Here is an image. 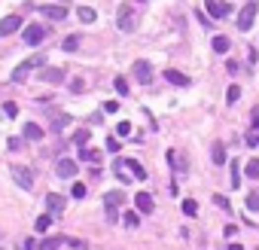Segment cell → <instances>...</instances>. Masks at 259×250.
<instances>
[{
    "mask_svg": "<svg viewBox=\"0 0 259 250\" xmlns=\"http://www.w3.org/2000/svg\"><path fill=\"white\" fill-rule=\"evenodd\" d=\"M34 67H46V55H43V52L31 55L28 61H22L19 67H15V70H12V83H25V80H28V74H31Z\"/></svg>",
    "mask_w": 259,
    "mask_h": 250,
    "instance_id": "obj_1",
    "label": "cell"
},
{
    "mask_svg": "<svg viewBox=\"0 0 259 250\" xmlns=\"http://www.w3.org/2000/svg\"><path fill=\"white\" fill-rule=\"evenodd\" d=\"M125 202V192H119V189H113V192H107L104 195V208H107V220L113 223L116 220V210H119V205Z\"/></svg>",
    "mask_w": 259,
    "mask_h": 250,
    "instance_id": "obj_2",
    "label": "cell"
},
{
    "mask_svg": "<svg viewBox=\"0 0 259 250\" xmlns=\"http://www.w3.org/2000/svg\"><path fill=\"white\" fill-rule=\"evenodd\" d=\"M256 9H259V0H250V3L238 12V28L241 31H250L253 28V19H256Z\"/></svg>",
    "mask_w": 259,
    "mask_h": 250,
    "instance_id": "obj_3",
    "label": "cell"
},
{
    "mask_svg": "<svg viewBox=\"0 0 259 250\" xmlns=\"http://www.w3.org/2000/svg\"><path fill=\"white\" fill-rule=\"evenodd\" d=\"M128 168V174L134 177V180H147V168L137 162V159H125V162H116V171H122Z\"/></svg>",
    "mask_w": 259,
    "mask_h": 250,
    "instance_id": "obj_4",
    "label": "cell"
},
{
    "mask_svg": "<svg viewBox=\"0 0 259 250\" xmlns=\"http://www.w3.org/2000/svg\"><path fill=\"white\" fill-rule=\"evenodd\" d=\"M9 171H12V180L19 183L22 189H31V186H34V174H31V171H28L25 165H12Z\"/></svg>",
    "mask_w": 259,
    "mask_h": 250,
    "instance_id": "obj_5",
    "label": "cell"
},
{
    "mask_svg": "<svg viewBox=\"0 0 259 250\" xmlns=\"http://www.w3.org/2000/svg\"><path fill=\"white\" fill-rule=\"evenodd\" d=\"M43 37H46V28H43V25H28V28H25V43H28V46L43 43Z\"/></svg>",
    "mask_w": 259,
    "mask_h": 250,
    "instance_id": "obj_6",
    "label": "cell"
},
{
    "mask_svg": "<svg viewBox=\"0 0 259 250\" xmlns=\"http://www.w3.org/2000/svg\"><path fill=\"white\" fill-rule=\"evenodd\" d=\"M119 31H122V34H131L134 31V12H131V6H122V9H119Z\"/></svg>",
    "mask_w": 259,
    "mask_h": 250,
    "instance_id": "obj_7",
    "label": "cell"
},
{
    "mask_svg": "<svg viewBox=\"0 0 259 250\" xmlns=\"http://www.w3.org/2000/svg\"><path fill=\"white\" fill-rule=\"evenodd\" d=\"M204 6H207V15H211V19H222V15L232 12V6L229 3H220V0H204Z\"/></svg>",
    "mask_w": 259,
    "mask_h": 250,
    "instance_id": "obj_8",
    "label": "cell"
},
{
    "mask_svg": "<svg viewBox=\"0 0 259 250\" xmlns=\"http://www.w3.org/2000/svg\"><path fill=\"white\" fill-rule=\"evenodd\" d=\"M131 70H134V80H137V83H144V85L152 80V67H149V61H134Z\"/></svg>",
    "mask_w": 259,
    "mask_h": 250,
    "instance_id": "obj_9",
    "label": "cell"
},
{
    "mask_svg": "<svg viewBox=\"0 0 259 250\" xmlns=\"http://www.w3.org/2000/svg\"><path fill=\"white\" fill-rule=\"evenodd\" d=\"M79 165L74 162V159H58V165H55V174L58 177H76Z\"/></svg>",
    "mask_w": 259,
    "mask_h": 250,
    "instance_id": "obj_10",
    "label": "cell"
},
{
    "mask_svg": "<svg viewBox=\"0 0 259 250\" xmlns=\"http://www.w3.org/2000/svg\"><path fill=\"white\" fill-rule=\"evenodd\" d=\"M134 205H137V213H152V208H155L149 192H137L134 195Z\"/></svg>",
    "mask_w": 259,
    "mask_h": 250,
    "instance_id": "obj_11",
    "label": "cell"
},
{
    "mask_svg": "<svg viewBox=\"0 0 259 250\" xmlns=\"http://www.w3.org/2000/svg\"><path fill=\"white\" fill-rule=\"evenodd\" d=\"M19 28H22V19H19V15H6V19L0 22V37H9V34H15Z\"/></svg>",
    "mask_w": 259,
    "mask_h": 250,
    "instance_id": "obj_12",
    "label": "cell"
},
{
    "mask_svg": "<svg viewBox=\"0 0 259 250\" xmlns=\"http://www.w3.org/2000/svg\"><path fill=\"white\" fill-rule=\"evenodd\" d=\"M67 80V74L61 67H49V70H43V83H52V85H58V83H64Z\"/></svg>",
    "mask_w": 259,
    "mask_h": 250,
    "instance_id": "obj_13",
    "label": "cell"
},
{
    "mask_svg": "<svg viewBox=\"0 0 259 250\" xmlns=\"http://www.w3.org/2000/svg\"><path fill=\"white\" fill-rule=\"evenodd\" d=\"M46 208H49V213H61V210H64V195L49 192V195H46Z\"/></svg>",
    "mask_w": 259,
    "mask_h": 250,
    "instance_id": "obj_14",
    "label": "cell"
},
{
    "mask_svg": "<svg viewBox=\"0 0 259 250\" xmlns=\"http://www.w3.org/2000/svg\"><path fill=\"white\" fill-rule=\"evenodd\" d=\"M40 12L46 15V19H52V22H64V19H67V9H64V6H52V3L43 6Z\"/></svg>",
    "mask_w": 259,
    "mask_h": 250,
    "instance_id": "obj_15",
    "label": "cell"
},
{
    "mask_svg": "<svg viewBox=\"0 0 259 250\" xmlns=\"http://www.w3.org/2000/svg\"><path fill=\"white\" fill-rule=\"evenodd\" d=\"M165 80H168L171 85H189V77L180 74V70H165Z\"/></svg>",
    "mask_w": 259,
    "mask_h": 250,
    "instance_id": "obj_16",
    "label": "cell"
},
{
    "mask_svg": "<svg viewBox=\"0 0 259 250\" xmlns=\"http://www.w3.org/2000/svg\"><path fill=\"white\" fill-rule=\"evenodd\" d=\"M211 159H214V165H226V162H229L226 147H222V144H214V150H211Z\"/></svg>",
    "mask_w": 259,
    "mask_h": 250,
    "instance_id": "obj_17",
    "label": "cell"
},
{
    "mask_svg": "<svg viewBox=\"0 0 259 250\" xmlns=\"http://www.w3.org/2000/svg\"><path fill=\"white\" fill-rule=\"evenodd\" d=\"M25 137H28V140H43V128H40L37 122H28V125H25Z\"/></svg>",
    "mask_w": 259,
    "mask_h": 250,
    "instance_id": "obj_18",
    "label": "cell"
},
{
    "mask_svg": "<svg viewBox=\"0 0 259 250\" xmlns=\"http://www.w3.org/2000/svg\"><path fill=\"white\" fill-rule=\"evenodd\" d=\"M211 46H214V52H220V55H226V52L232 49L229 37H214V40H211Z\"/></svg>",
    "mask_w": 259,
    "mask_h": 250,
    "instance_id": "obj_19",
    "label": "cell"
},
{
    "mask_svg": "<svg viewBox=\"0 0 259 250\" xmlns=\"http://www.w3.org/2000/svg\"><path fill=\"white\" fill-rule=\"evenodd\" d=\"M76 19H79V22H95L98 15H95L92 6H79V9H76Z\"/></svg>",
    "mask_w": 259,
    "mask_h": 250,
    "instance_id": "obj_20",
    "label": "cell"
},
{
    "mask_svg": "<svg viewBox=\"0 0 259 250\" xmlns=\"http://www.w3.org/2000/svg\"><path fill=\"white\" fill-rule=\"evenodd\" d=\"M85 140H89V128H79V131H74L71 144H76V147H85Z\"/></svg>",
    "mask_w": 259,
    "mask_h": 250,
    "instance_id": "obj_21",
    "label": "cell"
},
{
    "mask_svg": "<svg viewBox=\"0 0 259 250\" xmlns=\"http://www.w3.org/2000/svg\"><path fill=\"white\" fill-rule=\"evenodd\" d=\"M183 213H186V217H195V213H198V202L195 199H186L183 202Z\"/></svg>",
    "mask_w": 259,
    "mask_h": 250,
    "instance_id": "obj_22",
    "label": "cell"
},
{
    "mask_svg": "<svg viewBox=\"0 0 259 250\" xmlns=\"http://www.w3.org/2000/svg\"><path fill=\"white\" fill-rule=\"evenodd\" d=\"M229 168H232V189H238L241 186V165L238 162H229Z\"/></svg>",
    "mask_w": 259,
    "mask_h": 250,
    "instance_id": "obj_23",
    "label": "cell"
},
{
    "mask_svg": "<svg viewBox=\"0 0 259 250\" xmlns=\"http://www.w3.org/2000/svg\"><path fill=\"white\" fill-rule=\"evenodd\" d=\"M67 125H71V116H67V113H61V116H55L52 128H55V131H61V128H67Z\"/></svg>",
    "mask_w": 259,
    "mask_h": 250,
    "instance_id": "obj_24",
    "label": "cell"
},
{
    "mask_svg": "<svg viewBox=\"0 0 259 250\" xmlns=\"http://www.w3.org/2000/svg\"><path fill=\"white\" fill-rule=\"evenodd\" d=\"M137 223H141V213H137V210H125V226L134 229Z\"/></svg>",
    "mask_w": 259,
    "mask_h": 250,
    "instance_id": "obj_25",
    "label": "cell"
},
{
    "mask_svg": "<svg viewBox=\"0 0 259 250\" xmlns=\"http://www.w3.org/2000/svg\"><path fill=\"white\" fill-rule=\"evenodd\" d=\"M76 49H79V37H76V34H71V37L64 40V52H76Z\"/></svg>",
    "mask_w": 259,
    "mask_h": 250,
    "instance_id": "obj_26",
    "label": "cell"
},
{
    "mask_svg": "<svg viewBox=\"0 0 259 250\" xmlns=\"http://www.w3.org/2000/svg\"><path fill=\"white\" fill-rule=\"evenodd\" d=\"M71 195H74V199L79 202V199H85V195H89V189H85L82 183H74V186H71Z\"/></svg>",
    "mask_w": 259,
    "mask_h": 250,
    "instance_id": "obj_27",
    "label": "cell"
},
{
    "mask_svg": "<svg viewBox=\"0 0 259 250\" xmlns=\"http://www.w3.org/2000/svg\"><path fill=\"white\" fill-rule=\"evenodd\" d=\"M113 85H116V92H119V95H128V80H125V77H116Z\"/></svg>",
    "mask_w": 259,
    "mask_h": 250,
    "instance_id": "obj_28",
    "label": "cell"
},
{
    "mask_svg": "<svg viewBox=\"0 0 259 250\" xmlns=\"http://www.w3.org/2000/svg\"><path fill=\"white\" fill-rule=\"evenodd\" d=\"M238 98H241V88H238V85H229V92H226V104H238Z\"/></svg>",
    "mask_w": 259,
    "mask_h": 250,
    "instance_id": "obj_29",
    "label": "cell"
},
{
    "mask_svg": "<svg viewBox=\"0 0 259 250\" xmlns=\"http://www.w3.org/2000/svg\"><path fill=\"white\" fill-rule=\"evenodd\" d=\"M247 177H250V180H256V177H259V159H253V162H247Z\"/></svg>",
    "mask_w": 259,
    "mask_h": 250,
    "instance_id": "obj_30",
    "label": "cell"
},
{
    "mask_svg": "<svg viewBox=\"0 0 259 250\" xmlns=\"http://www.w3.org/2000/svg\"><path fill=\"white\" fill-rule=\"evenodd\" d=\"M247 210H259V189H253L247 195Z\"/></svg>",
    "mask_w": 259,
    "mask_h": 250,
    "instance_id": "obj_31",
    "label": "cell"
},
{
    "mask_svg": "<svg viewBox=\"0 0 259 250\" xmlns=\"http://www.w3.org/2000/svg\"><path fill=\"white\" fill-rule=\"evenodd\" d=\"M98 159H101L98 150H82V162H98Z\"/></svg>",
    "mask_w": 259,
    "mask_h": 250,
    "instance_id": "obj_32",
    "label": "cell"
},
{
    "mask_svg": "<svg viewBox=\"0 0 259 250\" xmlns=\"http://www.w3.org/2000/svg\"><path fill=\"white\" fill-rule=\"evenodd\" d=\"M34 226H37V232H46V229L52 226V217H37V223H34Z\"/></svg>",
    "mask_w": 259,
    "mask_h": 250,
    "instance_id": "obj_33",
    "label": "cell"
},
{
    "mask_svg": "<svg viewBox=\"0 0 259 250\" xmlns=\"http://www.w3.org/2000/svg\"><path fill=\"white\" fill-rule=\"evenodd\" d=\"M116 134H119V137H128V134H131V125H128V122H119V125H116Z\"/></svg>",
    "mask_w": 259,
    "mask_h": 250,
    "instance_id": "obj_34",
    "label": "cell"
},
{
    "mask_svg": "<svg viewBox=\"0 0 259 250\" xmlns=\"http://www.w3.org/2000/svg\"><path fill=\"white\" fill-rule=\"evenodd\" d=\"M82 88H85V83H82L79 77H74V80H71V92H74V95H79Z\"/></svg>",
    "mask_w": 259,
    "mask_h": 250,
    "instance_id": "obj_35",
    "label": "cell"
},
{
    "mask_svg": "<svg viewBox=\"0 0 259 250\" xmlns=\"http://www.w3.org/2000/svg\"><path fill=\"white\" fill-rule=\"evenodd\" d=\"M107 150H110V153H119V150H122V144H119V137H107Z\"/></svg>",
    "mask_w": 259,
    "mask_h": 250,
    "instance_id": "obj_36",
    "label": "cell"
},
{
    "mask_svg": "<svg viewBox=\"0 0 259 250\" xmlns=\"http://www.w3.org/2000/svg\"><path fill=\"white\" fill-rule=\"evenodd\" d=\"M58 244H61V238H52V241H43V244H40V250H55Z\"/></svg>",
    "mask_w": 259,
    "mask_h": 250,
    "instance_id": "obj_37",
    "label": "cell"
},
{
    "mask_svg": "<svg viewBox=\"0 0 259 250\" xmlns=\"http://www.w3.org/2000/svg\"><path fill=\"white\" fill-rule=\"evenodd\" d=\"M250 128H259V107H253V113H250Z\"/></svg>",
    "mask_w": 259,
    "mask_h": 250,
    "instance_id": "obj_38",
    "label": "cell"
},
{
    "mask_svg": "<svg viewBox=\"0 0 259 250\" xmlns=\"http://www.w3.org/2000/svg\"><path fill=\"white\" fill-rule=\"evenodd\" d=\"M214 202H217L222 210H229V199H226V195H214Z\"/></svg>",
    "mask_w": 259,
    "mask_h": 250,
    "instance_id": "obj_39",
    "label": "cell"
},
{
    "mask_svg": "<svg viewBox=\"0 0 259 250\" xmlns=\"http://www.w3.org/2000/svg\"><path fill=\"white\" fill-rule=\"evenodd\" d=\"M67 244H71L74 250H89V244H85V241H76V238H71V241H67Z\"/></svg>",
    "mask_w": 259,
    "mask_h": 250,
    "instance_id": "obj_40",
    "label": "cell"
},
{
    "mask_svg": "<svg viewBox=\"0 0 259 250\" xmlns=\"http://www.w3.org/2000/svg\"><path fill=\"white\" fill-rule=\"evenodd\" d=\"M119 110V101H107L104 104V113H116Z\"/></svg>",
    "mask_w": 259,
    "mask_h": 250,
    "instance_id": "obj_41",
    "label": "cell"
},
{
    "mask_svg": "<svg viewBox=\"0 0 259 250\" xmlns=\"http://www.w3.org/2000/svg\"><path fill=\"white\" fill-rule=\"evenodd\" d=\"M195 19H198V22H201L204 28H211V25H214V22H211V19H207V15H204V12H195Z\"/></svg>",
    "mask_w": 259,
    "mask_h": 250,
    "instance_id": "obj_42",
    "label": "cell"
},
{
    "mask_svg": "<svg viewBox=\"0 0 259 250\" xmlns=\"http://www.w3.org/2000/svg\"><path fill=\"white\" fill-rule=\"evenodd\" d=\"M226 70H229L232 77H235V74H241V67H238V61H229V64H226Z\"/></svg>",
    "mask_w": 259,
    "mask_h": 250,
    "instance_id": "obj_43",
    "label": "cell"
},
{
    "mask_svg": "<svg viewBox=\"0 0 259 250\" xmlns=\"http://www.w3.org/2000/svg\"><path fill=\"white\" fill-rule=\"evenodd\" d=\"M3 110H6V116H15V113H19V107H15V104H12V101H9V104H6V107H3Z\"/></svg>",
    "mask_w": 259,
    "mask_h": 250,
    "instance_id": "obj_44",
    "label": "cell"
},
{
    "mask_svg": "<svg viewBox=\"0 0 259 250\" xmlns=\"http://www.w3.org/2000/svg\"><path fill=\"white\" fill-rule=\"evenodd\" d=\"M6 144H9V150H19V147H22V140H19V137H9Z\"/></svg>",
    "mask_w": 259,
    "mask_h": 250,
    "instance_id": "obj_45",
    "label": "cell"
},
{
    "mask_svg": "<svg viewBox=\"0 0 259 250\" xmlns=\"http://www.w3.org/2000/svg\"><path fill=\"white\" fill-rule=\"evenodd\" d=\"M19 250H34V241H31V238H25V241L19 244Z\"/></svg>",
    "mask_w": 259,
    "mask_h": 250,
    "instance_id": "obj_46",
    "label": "cell"
},
{
    "mask_svg": "<svg viewBox=\"0 0 259 250\" xmlns=\"http://www.w3.org/2000/svg\"><path fill=\"white\" fill-rule=\"evenodd\" d=\"M229 250H244V247H241V244H229Z\"/></svg>",
    "mask_w": 259,
    "mask_h": 250,
    "instance_id": "obj_47",
    "label": "cell"
},
{
    "mask_svg": "<svg viewBox=\"0 0 259 250\" xmlns=\"http://www.w3.org/2000/svg\"><path fill=\"white\" fill-rule=\"evenodd\" d=\"M256 144H259V137H256Z\"/></svg>",
    "mask_w": 259,
    "mask_h": 250,
    "instance_id": "obj_48",
    "label": "cell"
}]
</instances>
